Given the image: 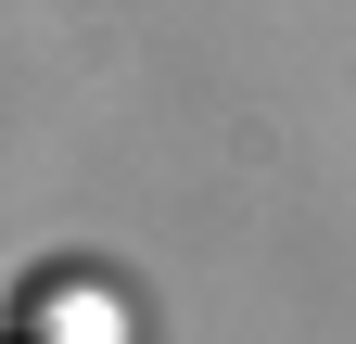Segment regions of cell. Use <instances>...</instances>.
<instances>
[{"mask_svg": "<svg viewBox=\"0 0 356 344\" xmlns=\"http://www.w3.org/2000/svg\"><path fill=\"white\" fill-rule=\"evenodd\" d=\"M38 344H115V306H102V293H51V281H38Z\"/></svg>", "mask_w": 356, "mask_h": 344, "instance_id": "1", "label": "cell"}]
</instances>
